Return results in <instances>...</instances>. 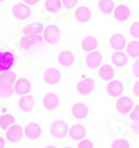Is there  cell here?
I'll use <instances>...</instances> for the list:
<instances>
[{
	"label": "cell",
	"instance_id": "obj_30",
	"mask_svg": "<svg viewBox=\"0 0 139 148\" xmlns=\"http://www.w3.org/2000/svg\"><path fill=\"white\" fill-rule=\"evenodd\" d=\"M17 82V74L14 71H7L0 74V84H15Z\"/></svg>",
	"mask_w": 139,
	"mask_h": 148
},
{
	"label": "cell",
	"instance_id": "obj_28",
	"mask_svg": "<svg viewBox=\"0 0 139 148\" xmlns=\"http://www.w3.org/2000/svg\"><path fill=\"white\" fill-rule=\"evenodd\" d=\"M15 87L10 84H0V97L1 98H10L14 96Z\"/></svg>",
	"mask_w": 139,
	"mask_h": 148
},
{
	"label": "cell",
	"instance_id": "obj_9",
	"mask_svg": "<svg viewBox=\"0 0 139 148\" xmlns=\"http://www.w3.org/2000/svg\"><path fill=\"white\" fill-rule=\"evenodd\" d=\"M103 53L98 50L87 52V55L85 57V65L88 69H96L97 67L100 66V64L103 62Z\"/></svg>",
	"mask_w": 139,
	"mask_h": 148
},
{
	"label": "cell",
	"instance_id": "obj_7",
	"mask_svg": "<svg viewBox=\"0 0 139 148\" xmlns=\"http://www.w3.org/2000/svg\"><path fill=\"white\" fill-rule=\"evenodd\" d=\"M110 48L115 51H121L127 47V39L121 34H112L108 39Z\"/></svg>",
	"mask_w": 139,
	"mask_h": 148
},
{
	"label": "cell",
	"instance_id": "obj_5",
	"mask_svg": "<svg viewBox=\"0 0 139 148\" xmlns=\"http://www.w3.org/2000/svg\"><path fill=\"white\" fill-rule=\"evenodd\" d=\"M61 37V31L57 25L47 26L44 30V40L49 45H56Z\"/></svg>",
	"mask_w": 139,
	"mask_h": 148
},
{
	"label": "cell",
	"instance_id": "obj_34",
	"mask_svg": "<svg viewBox=\"0 0 139 148\" xmlns=\"http://www.w3.org/2000/svg\"><path fill=\"white\" fill-rule=\"evenodd\" d=\"M78 148H94V144L88 139H81L78 144Z\"/></svg>",
	"mask_w": 139,
	"mask_h": 148
},
{
	"label": "cell",
	"instance_id": "obj_1",
	"mask_svg": "<svg viewBox=\"0 0 139 148\" xmlns=\"http://www.w3.org/2000/svg\"><path fill=\"white\" fill-rule=\"evenodd\" d=\"M17 56L14 50L7 45L0 42V74L10 71L15 66Z\"/></svg>",
	"mask_w": 139,
	"mask_h": 148
},
{
	"label": "cell",
	"instance_id": "obj_3",
	"mask_svg": "<svg viewBox=\"0 0 139 148\" xmlns=\"http://www.w3.org/2000/svg\"><path fill=\"white\" fill-rule=\"evenodd\" d=\"M49 132L53 138H65L69 134V126L64 119H56L50 124Z\"/></svg>",
	"mask_w": 139,
	"mask_h": 148
},
{
	"label": "cell",
	"instance_id": "obj_4",
	"mask_svg": "<svg viewBox=\"0 0 139 148\" xmlns=\"http://www.w3.org/2000/svg\"><path fill=\"white\" fill-rule=\"evenodd\" d=\"M45 28L46 27L41 22H32L22 27L20 29V35L22 38H35L39 36L40 32H44Z\"/></svg>",
	"mask_w": 139,
	"mask_h": 148
},
{
	"label": "cell",
	"instance_id": "obj_10",
	"mask_svg": "<svg viewBox=\"0 0 139 148\" xmlns=\"http://www.w3.org/2000/svg\"><path fill=\"white\" fill-rule=\"evenodd\" d=\"M70 112H71V116L76 119H86L89 116V107H88L87 104L82 103V101H79V103H76L71 106V109H70Z\"/></svg>",
	"mask_w": 139,
	"mask_h": 148
},
{
	"label": "cell",
	"instance_id": "obj_6",
	"mask_svg": "<svg viewBox=\"0 0 139 148\" xmlns=\"http://www.w3.org/2000/svg\"><path fill=\"white\" fill-rule=\"evenodd\" d=\"M99 47V39L94 35H87L81 39L80 49L85 52L95 51Z\"/></svg>",
	"mask_w": 139,
	"mask_h": 148
},
{
	"label": "cell",
	"instance_id": "obj_15",
	"mask_svg": "<svg viewBox=\"0 0 139 148\" xmlns=\"http://www.w3.org/2000/svg\"><path fill=\"white\" fill-rule=\"evenodd\" d=\"M114 16H115V19L118 22L127 21L130 17V8H129V6L124 5V3L118 5L114 10Z\"/></svg>",
	"mask_w": 139,
	"mask_h": 148
},
{
	"label": "cell",
	"instance_id": "obj_17",
	"mask_svg": "<svg viewBox=\"0 0 139 148\" xmlns=\"http://www.w3.org/2000/svg\"><path fill=\"white\" fill-rule=\"evenodd\" d=\"M31 90V82L27 78H20L15 82V92L19 96H25Z\"/></svg>",
	"mask_w": 139,
	"mask_h": 148
},
{
	"label": "cell",
	"instance_id": "obj_11",
	"mask_svg": "<svg viewBox=\"0 0 139 148\" xmlns=\"http://www.w3.org/2000/svg\"><path fill=\"white\" fill-rule=\"evenodd\" d=\"M95 89V82L91 78H82L76 85V90L80 95H88Z\"/></svg>",
	"mask_w": 139,
	"mask_h": 148
},
{
	"label": "cell",
	"instance_id": "obj_38",
	"mask_svg": "<svg viewBox=\"0 0 139 148\" xmlns=\"http://www.w3.org/2000/svg\"><path fill=\"white\" fill-rule=\"evenodd\" d=\"M0 148H5V139L0 136Z\"/></svg>",
	"mask_w": 139,
	"mask_h": 148
},
{
	"label": "cell",
	"instance_id": "obj_26",
	"mask_svg": "<svg viewBox=\"0 0 139 148\" xmlns=\"http://www.w3.org/2000/svg\"><path fill=\"white\" fill-rule=\"evenodd\" d=\"M98 9L100 12L105 15H108L114 12L115 10V3L112 0H99L98 1Z\"/></svg>",
	"mask_w": 139,
	"mask_h": 148
},
{
	"label": "cell",
	"instance_id": "obj_14",
	"mask_svg": "<svg viewBox=\"0 0 139 148\" xmlns=\"http://www.w3.org/2000/svg\"><path fill=\"white\" fill-rule=\"evenodd\" d=\"M73 18L77 22L90 21L92 18V10L87 6H81V7L76 9Z\"/></svg>",
	"mask_w": 139,
	"mask_h": 148
},
{
	"label": "cell",
	"instance_id": "obj_25",
	"mask_svg": "<svg viewBox=\"0 0 139 148\" xmlns=\"http://www.w3.org/2000/svg\"><path fill=\"white\" fill-rule=\"evenodd\" d=\"M98 75H99V77L103 80L110 82L115 77V70H114L112 66H110L108 64H105V65H103V66L100 67V69L98 71Z\"/></svg>",
	"mask_w": 139,
	"mask_h": 148
},
{
	"label": "cell",
	"instance_id": "obj_31",
	"mask_svg": "<svg viewBox=\"0 0 139 148\" xmlns=\"http://www.w3.org/2000/svg\"><path fill=\"white\" fill-rule=\"evenodd\" d=\"M130 144L125 138H115L111 143V148H129Z\"/></svg>",
	"mask_w": 139,
	"mask_h": 148
},
{
	"label": "cell",
	"instance_id": "obj_33",
	"mask_svg": "<svg viewBox=\"0 0 139 148\" xmlns=\"http://www.w3.org/2000/svg\"><path fill=\"white\" fill-rule=\"evenodd\" d=\"M60 1H61L62 8H65L67 10L73 9V8L78 3V0H60Z\"/></svg>",
	"mask_w": 139,
	"mask_h": 148
},
{
	"label": "cell",
	"instance_id": "obj_16",
	"mask_svg": "<svg viewBox=\"0 0 139 148\" xmlns=\"http://www.w3.org/2000/svg\"><path fill=\"white\" fill-rule=\"evenodd\" d=\"M22 135H23V130L20 125H12L7 129L6 132V136L7 139L10 143H18L21 140Z\"/></svg>",
	"mask_w": 139,
	"mask_h": 148
},
{
	"label": "cell",
	"instance_id": "obj_12",
	"mask_svg": "<svg viewBox=\"0 0 139 148\" xmlns=\"http://www.w3.org/2000/svg\"><path fill=\"white\" fill-rule=\"evenodd\" d=\"M42 78H44V82L48 85H55V84H58L61 79V73L59 71V69L55 68V67H50V68H47L44 71L42 75Z\"/></svg>",
	"mask_w": 139,
	"mask_h": 148
},
{
	"label": "cell",
	"instance_id": "obj_22",
	"mask_svg": "<svg viewBox=\"0 0 139 148\" xmlns=\"http://www.w3.org/2000/svg\"><path fill=\"white\" fill-rule=\"evenodd\" d=\"M57 60H58L59 65H61L64 67H69L75 62V55L71 51L62 50V51H60L58 53Z\"/></svg>",
	"mask_w": 139,
	"mask_h": 148
},
{
	"label": "cell",
	"instance_id": "obj_32",
	"mask_svg": "<svg viewBox=\"0 0 139 148\" xmlns=\"http://www.w3.org/2000/svg\"><path fill=\"white\" fill-rule=\"evenodd\" d=\"M130 37L135 38V39H139V20H134L131 25L129 26V30H128Z\"/></svg>",
	"mask_w": 139,
	"mask_h": 148
},
{
	"label": "cell",
	"instance_id": "obj_40",
	"mask_svg": "<svg viewBox=\"0 0 139 148\" xmlns=\"http://www.w3.org/2000/svg\"><path fill=\"white\" fill-rule=\"evenodd\" d=\"M45 148H57V147H55V146H52V145H48V146H46Z\"/></svg>",
	"mask_w": 139,
	"mask_h": 148
},
{
	"label": "cell",
	"instance_id": "obj_21",
	"mask_svg": "<svg viewBox=\"0 0 139 148\" xmlns=\"http://www.w3.org/2000/svg\"><path fill=\"white\" fill-rule=\"evenodd\" d=\"M110 60H111V64L114 66L119 67V68H123V67L127 66L128 64V56L123 51H115L111 53L110 56Z\"/></svg>",
	"mask_w": 139,
	"mask_h": 148
},
{
	"label": "cell",
	"instance_id": "obj_37",
	"mask_svg": "<svg viewBox=\"0 0 139 148\" xmlns=\"http://www.w3.org/2000/svg\"><path fill=\"white\" fill-rule=\"evenodd\" d=\"M22 1H23L25 3H27V5H29V6L32 7V6H36L40 0H22Z\"/></svg>",
	"mask_w": 139,
	"mask_h": 148
},
{
	"label": "cell",
	"instance_id": "obj_18",
	"mask_svg": "<svg viewBox=\"0 0 139 148\" xmlns=\"http://www.w3.org/2000/svg\"><path fill=\"white\" fill-rule=\"evenodd\" d=\"M124 92V85L120 80H110L107 85V94L112 98L119 97Z\"/></svg>",
	"mask_w": 139,
	"mask_h": 148
},
{
	"label": "cell",
	"instance_id": "obj_24",
	"mask_svg": "<svg viewBox=\"0 0 139 148\" xmlns=\"http://www.w3.org/2000/svg\"><path fill=\"white\" fill-rule=\"evenodd\" d=\"M60 0H44L42 2V11L44 12H58L61 9Z\"/></svg>",
	"mask_w": 139,
	"mask_h": 148
},
{
	"label": "cell",
	"instance_id": "obj_13",
	"mask_svg": "<svg viewBox=\"0 0 139 148\" xmlns=\"http://www.w3.org/2000/svg\"><path fill=\"white\" fill-rule=\"evenodd\" d=\"M44 108L47 110H55L59 106V96L55 91H49L44 96L42 99Z\"/></svg>",
	"mask_w": 139,
	"mask_h": 148
},
{
	"label": "cell",
	"instance_id": "obj_20",
	"mask_svg": "<svg viewBox=\"0 0 139 148\" xmlns=\"http://www.w3.org/2000/svg\"><path fill=\"white\" fill-rule=\"evenodd\" d=\"M25 134L29 139H36L39 138L42 134V128L37 123H30L25 128Z\"/></svg>",
	"mask_w": 139,
	"mask_h": 148
},
{
	"label": "cell",
	"instance_id": "obj_41",
	"mask_svg": "<svg viewBox=\"0 0 139 148\" xmlns=\"http://www.w3.org/2000/svg\"><path fill=\"white\" fill-rule=\"evenodd\" d=\"M5 1H7V0H0V2H5Z\"/></svg>",
	"mask_w": 139,
	"mask_h": 148
},
{
	"label": "cell",
	"instance_id": "obj_42",
	"mask_svg": "<svg viewBox=\"0 0 139 148\" xmlns=\"http://www.w3.org/2000/svg\"><path fill=\"white\" fill-rule=\"evenodd\" d=\"M64 148H73V147H69V146H67V147H64Z\"/></svg>",
	"mask_w": 139,
	"mask_h": 148
},
{
	"label": "cell",
	"instance_id": "obj_19",
	"mask_svg": "<svg viewBox=\"0 0 139 148\" xmlns=\"http://www.w3.org/2000/svg\"><path fill=\"white\" fill-rule=\"evenodd\" d=\"M87 134L86 127L81 124H75L69 128V136L73 140H80L84 139V137Z\"/></svg>",
	"mask_w": 139,
	"mask_h": 148
},
{
	"label": "cell",
	"instance_id": "obj_29",
	"mask_svg": "<svg viewBox=\"0 0 139 148\" xmlns=\"http://www.w3.org/2000/svg\"><path fill=\"white\" fill-rule=\"evenodd\" d=\"M15 116H12L10 114H6V115L0 116V127L2 129H8L10 126L15 125Z\"/></svg>",
	"mask_w": 139,
	"mask_h": 148
},
{
	"label": "cell",
	"instance_id": "obj_39",
	"mask_svg": "<svg viewBox=\"0 0 139 148\" xmlns=\"http://www.w3.org/2000/svg\"><path fill=\"white\" fill-rule=\"evenodd\" d=\"M135 107H136V108H137V109L139 110V99H138V101H136V104H135Z\"/></svg>",
	"mask_w": 139,
	"mask_h": 148
},
{
	"label": "cell",
	"instance_id": "obj_36",
	"mask_svg": "<svg viewBox=\"0 0 139 148\" xmlns=\"http://www.w3.org/2000/svg\"><path fill=\"white\" fill-rule=\"evenodd\" d=\"M132 94H134V96L139 98V80L134 84V86H132Z\"/></svg>",
	"mask_w": 139,
	"mask_h": 148
},
{
	"label": "cell",
	"instance_id": "obj_8",
	"mask_svg": "<svg viewBox=\"0 0 139 148\" xmlns=\"http://www.w3.org/2000/svg\"><path fill=\"white\" fill-rule=\"evenodd\" d=\"M135 107V101L130 97H120L118 99L117 104H116V108L117 111L121 115V116H126L127 114H129L132 110V108Z\"/></svg>",
	"mask_w": 139,
	"mask_h": 148
},
{
	"label": "cell",
	"instance_id": "obj_2",
	"mask_svg": "<svg viewBox=\"0 0 139 148\" xmlns=\"http://www.w3.org/2000/svg\"><path fill=\"white\" fill-rule=\"evenodd\" d=\"M11 15L17 20H27L32 16V8L25 2H16L11 7Z\"/></svg>",
	"mask_w": 139,
	"mask_h": 148
},
{
	"label": "cell",
	"instance_id": "obj_35",
	"mask_svg": "<svg viewBox=\"0 0 139 148\" xmlns=\"http://www.w3.org/2000/svg\"><path fill=\"white\" fill-rule=\"evenodd\" d=\"M132 75H134V77L139 79V58L136 59V61L132 65Z\"/></svg>",
	"mask_w": 139,
	"mask_h": 148
},
{
	"label": "cell",
	"instance_id": "obj_23",
	"mask_svg": "<svg viewBox=\"0 0 139 148\" xmlns=\"http://www.w3.org/2000/svg\"><path fill=\"white\" fill-rule=\"evenodd\" d=\"M18 106L22 111H31L35 108V99L32 96H28V95H25L22 96L19 101H18Z\"/></svg>",
	"mask_w": 139,
	"mask_h": 148
},
{
	"label": "cell",
	"instance_id": "obj_27",
	"mask_svg": "<svg viewBox=\"0 0 139 148\" xmlns=\"http://www.w3.org/2000/svg\"><path fill=\"white\" fill-rule=\"evenodd\" d=\"M127 55L128 57H131L135 59L139 58V41L138 40H132L130 42H128L127 47Z\"/></svg>",
	"mask_w": 139,
	"mask_h": 148
}]
</instances>
